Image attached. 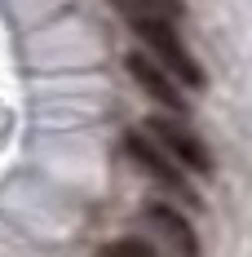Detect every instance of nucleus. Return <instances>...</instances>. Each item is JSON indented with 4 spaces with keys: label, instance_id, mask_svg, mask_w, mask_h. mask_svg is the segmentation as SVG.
<instances>
[{
    "label": "nucleus",
    "instance_id": "obj_2",
    "mask_svg": "<svg viewBox=\"0 0 252 257\" xmlns=\"http://www.w3.org/2000/svg\"><path fill=\"white\" fill-rule=\"evenodd\" d=\"M146 133L159 142V151L168 155L173 164H181L186 173H199V178H212V151L203 147V138L190 124H181L177 115H151L146 120Z\"/></svg>",
    "mask_w": 252,
    "mask_h": 257
},
{
    "label": "nucleus",
    "instance_id": "obj_3",
    "mask_svg": "<svg viewBox=\"0 0 252 257\" xmlns=\"http://www.w3.org/2000/svg\"><path fill=\"white\" fill-rule=\"evenodd\" d=\"M124 151H128V160H133V164H137L146 178H155L164 191H173V195L190 200V204H199L195 186L186 182V169H181V164H173L168 155L159 151V142H155L146 128H133V133H124Z\"/></svg>",
    "mask_w": 252,
    "mask_h": 257
},
{
    "label": "nucleus",
    "instance_id": "obj_4",
    "mask_svg": "<svg viewBox=\"0 0 252 257\" xmlns=\"http://www.w3.org/2000/svg\"><path fill=\"white\" fill-rule=\"evenodd\" d=\"M124 67H128V76H133V84H137V89H142V93H146L151 102H159V106H164V115H177V120L186 115V106H190V102H186L181 84H177V80L168 76V71H164L159 62H155L151 53L133 49V53L124 58Z\"/></svg>",
    "mask_w": 252,
    "mask_h": 257
},
{
    "label": "nucleus",
    "instance_id": "obj_5",
    "mask_svg": "<svg viewBox=\"0 0 252 257\" xmlns=\"http://www.w3.org/2000/svg\"><path fill=\"white\" fill-rule=\"evenodd\" d=\"M142 222L168 244V253H173V257H199V235H195V226H190V217L177 213L173 204H159V200L146 204Z\"/></svg>",
    "mask_w": 252,
    "mask_h": 257
},
{
    "label": "nucleus",
    "instance_id": "obj_6",
    "mask_svg": "<svg viewBox=\"0 0 252 257\" xmlns=\"http://www.w3.org/2000/svg\"><path fill=\"white\" fill-rule=\"evenodd\" d=\"M98 257H159V253H155V244H146V239H111Z\"/></svg>",
    "mask_w": 252,
    "mask_h": 257
},
{
    "label": "nucleus",
    "instance_id": "obj_7",
    "mask_svg": "<svg viewBox=\"0 0 252 257\" xmlns=\"http://www.w3.org/2000/svg\"><path fill=\"white\" fill-rule=\"evenodd\" d=\"M115 9H151V14H164V18H181L186 0H115Z\"/></svg>",
    "mask_w": 252,
    "mask_h": 257
},
{
    "label": "nucleus",
    "instance_id": "obj_1",
    "mask_svg": "<svg viewBox=\"0 0 252 257\" xmlns=\"http://www.w3.org/2000/svg\"><path fill=\"white\" fill-rule=\"evenodd\" d=\"M120 14L128 18V31L137 36L142 53H151L155 62L181 84V89H203V84H208L203 67L195 62V53L186 49V40H181V31H177L173 18L151 14V9H120Z\"/></svg>",
    "mask_w": 252,
    "mask_h": 257
}]
</instances>
